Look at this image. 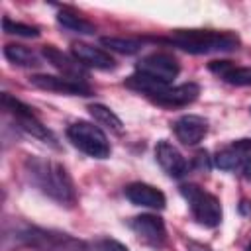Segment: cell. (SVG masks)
<instances>
[{
	"label": "cell",
	"mask_w": 251,
	"mask_h": 251,
	"mask_svg": "<svg viewBox=\"0 0 251 251\" xmlns=\"http://www.w3.org/2000/svg\"><path fill=\"white\" fill-rule=\"evenodd\" d=\"M192 251H210V249H204V247H194Z\"/></svg>",
	"instance_id": "26"
},
{
	"label": "cell",
	"mask_w": 251,
	"mask_h": 251,
	"mask_svg": "<svg viewBox=\"0 0 251 251\" xmlns=\"http://www.w3.org/2000/svg\"><path fill=\"white\" fill-rule=\"evenodd\" d=\"M155 159L157 163L163 167V171L169 175V176H182L186 171H188V163L186 159L182 157V153L169 141L161 139L157 145H155Z\"/></svg>",
	"instance_id": "9"
},
{
	"label": "cell",
	"mask_w": 251,
	"mask_h": 251,
	"mask_svg": "<svg viewBox=\"0 0 251 251\" xmlns=\"http://www.w3.org/2000/svg\"><path fill=\"white\" fill-rule=\"evenodd\" d=\"M67 137L71 139V143L76 149H80L88 157L106 159L110 155V143H108L104 131L90 122L78 120V122L71 124L67 129Z\"/></svg>",
	"instance_id": "3"
},
{
	"label": "cell",
	"mask_w": 251,
	"mask_h": 251,
	"mask_svg": "<svg viewBox=\"0 0 251 251\" xmlns=\"http://www.w3.org/2000/svg\"><path fill=\"white\" fill-rule=\"evenodd\" d=\"M129 226L151 247H157L159 249L167 241V229H165V224H163V220L159 216L141 214V216H135Z\"/></svg>",
	"instance_id": "8"
},
{
	"label": "cell",
	"mask_w": 251,
	"mask_h": 251,
	"mask_svg": "<svg viewBox=\"0 0 251 251\" xmlns=\"http://www.w3.org/2000/svg\"><path fill=\"white\" fill-rule=\"evenodd\" d=\"M2 106L16 118V122H18V126L24 129V131H27L29 135H33V137H39V139H43V141H49V143H53L55 145V137H53V133L37 120V116L31 112V108L29 106H25L24 102H20L18 98H14V96H10L8 92H4L2 94Z\"/></svg>",
	"instance_id": "5"
},
{
	"label": "cell",
	"mask_w": 251,
	"mask_h": 251,
	"mask_svg": "<svg viewBox=\"0 0 251 251\" xmlns=\"http://www.w3.org/2000/svg\"><path fill=\"white\" fill-rule=\"evenodd\" d=\"M29 82L37 88L43 90H51V92H61V94H69V96H90L92 90L88 84L80 82V80H73L67 76H51V75H33L29 78Z\"/></svg>",
	"instance_id": "7"
},
{
	"label": "cell",
	"mask_w": 251,
	"mask_h": 251,
	"mask_svg": "<svg viewBox=\"0 0 251 251\" xmlns=\"http://www.w3.org/2000/svg\"><path fill=\"white\" fill-rule=\"evenodd\" d=\"M180 192L188 200L190 212L198 224L206 227H216L222 222V206L214 194L202 190L196 184H182Z\"/></svg>",
	"instance_id": "4"
},
{
	"label": "cell",
	"mask_w": 251,
	"mask_h": 251,
	"mask_svg": "<svg viewBox=\"0 0 251 251\" xmlns=\"http://www.w3.org/2000/svg\"><path fill=\"white\" fill-rule=\"evenodd\" d=\"M88 251H129L124 243L116 241V239H110V237H104V239H96L88 245Z\"/></svg>",
	"instance_id": "23"
},
{
	"label": "cell",
	"mask_w": 251,
	"mask_h": 251,
	"mask_svg": "<svg viewBox=\"0 0 251 251\" xmlns=\"http://www.w3.org/2000/svg\"><path fill=\"white\" fill-rule=\"evenodd\" d=\"M208 69L227 84H233V86L251 84V67H235L231 61H212Z\"/></svg>",
	"instance_id": "15"
},
{
	"label": "cell",
	"mask_w": 251,
	"mask_h": 251,
	"mask_svg": "<svg viewBox=\"0 0 251 251\" xmlns=\"http://www.w3.org/2000/svg\"><path fill=\"white\" fill-rule=\"evenodd\" d=\"M247 251H251V243H249V245H247Z\"/></svg>",
	"instance_id": "27"
},
{
	"label": "cell",
	"mask_w": 251,
	"mask_h": 251,
	"mask_svg": "<svg viewBox=\"0 0 251 251\" xmlns=\"http://www.w3.org/2000/svg\"><path fill=\"white\" fill-rule=\"evenodd\" d=\"M173 129H175V135L178 137L180 143L184 145H196L198 141H202V137L206 135L208 131V122L200 116H182L178 118L175 124H173Z\"/></svg>",
	"instance_id": "12"
},
{
	"label": "cell",
	"mask_w": 251,
	"mask_h": 251,
	"mask_svg": "<svg viewBox=\"0 0 251 251\" xmlns=\"http://www.w3.org/2000/svg\"><path fill=\"white\" fill-rule=\"evenodd\" d=\"M2 27H4L6 33H14V35H22V37H37L39 35L37 27L25 25V24H20V22H12L10 18L2 20Z\"/></svg>",
	"instance_id": "22"
},
{
	"label": "cell",
	"mask_w": 251,
	"mask_h": 251,
	"mask_svg": "<svg viewBox=\"0 0 251 251\" xmlns=\"http://www.w3.org/2000/svg\"><path fill=\"white\" fill-rule=\"evenodd\" d=\"M126 198L135 204V206H145V208H153V210H163L165 204H167V198L165 194L151 186V184H145V182H131L126 186Z\"/></svg>",
	"instance_id": "10"
},
{
	"label": "cell",
	"mask_w": 251,
	"mask_h": 251,
	"mask_svg": "<svg viewBox=\"0 0 251 251\" xmlns=\"http://www.w3.org/2000/svg\"><path fill=\"white\" fill-rule=\"evenodd\" d=\"M126 86L131 88V90L143 92V94H147L149 98L155 96V94H159L161 90L169 88V84H165V82H161V80H157V78H153V76H147V75H143V73H135V75L127 76V78H126Z\"/></svg>",
	"instance_id": "16"
},
{
	"label": "cell",
	"mask_w": 251,
	"mask_h": 251,
	"mask_svg": "<svg viewBox=\"0 0 251 251\" xmlns=\"http://www.w3.org/2000/svg\"><path fill=\"white\" fill-rule=\"evenodd\" d=\"M214 161H216V165H218L220 169H224V171H233L235 167H241V163L245 161V155H243L241 151H237L235 147H227V149L220 151Z\"/></svg>",
	"instance_id": "21"
},
{
	"label": "cell",
	"mask_w": 251,
	"mask_h": 251,
	"mask_svg": "<svg viewBox=\"0 0 251 251\" xmlns=\"http://www.w3.org/2000/svg\"><path fill=\"white\" fill-rule=\"evenodd\" d=\"M73 55L78 63L94 67V69H114L116 61L112 59L110 53H106L100 47L88 45V43H73Z\"/></svg>",
	"instance_id": "14"
},
{
	"label": "cell",
	"mask_w": 251,
	"mask_h": 251,
	"mask_svg": "<svg viewBox=\"0 0 251 251\" xmlns=\"http://www.w3.org/2000/svg\"><path fill=\"white\" fill-rule=\"evenodd\" d=\"M137 73H143L147 76H153L165 84H169L171 80L176 78L180 67L176 63L175 57L167 55V53H153V55H147L143 57L139 63H137Z\"/></svg>",
	"instance_id": "6"
},
{
	"label": "cell",
	"mask_w": 251,
	"mask_h": 251,
	"mask_svg": "<svg viewBox=\"0 0 251 251\" xmlns=\"http://www.w3.org/2000/svg\"><path fill=\"white\" fill-rule=\"evenodd\" d=\"M25 169H27L31 182L43 194H47L53 200L67 204V206L75 204V200H76L75 184H73V178L69 176L67 169L61 163L41 159V157H29L25 161Z\"/></svg>",
	"instance_id": "1"
},
{
	"label": "cell",
	"mask_w": 251,
	"mask_h": 251,
	"mask_svg": "<svg viewBox=\"0 0 251 251\" xmlns=\"http://www.w3.org/2000/svg\"><path fill=\"white\" fill-rule=\"evenodd\" d=\"M100 41L108 49H112L116 53H122V55H133V53H137L141 49V41L131 39V37H110V35H106Z\"/></svg>",
	"instance_id": "20"
},
{
	"label": "cell",
	"mask_w": 251,
	"mask_h": 251,
	"mask_svg": "<svg viewBox=\"0 0 251 251\" xmlns=\"http://www.w3.org/2000/svg\"><path fill=\"white\" fill-rule=\"evenodd\" d=\"M200 94V86L196 82H184L173 88H165L159 94L151 96L153 102L161 104V106H169V108H176V106H186L190 102H194Z\"/></svg>",
	"instance_id": "11"
},
{
	"label": "cell",
	"mask_w": 251,
	"mask_h": 251,
	"mask_svg": "<svg viewBox=\"0 0 251 251\" xmlns=\"http://www.w3.org/2000/svg\"><path fill=\"white\" fill-rule=\"evenodd\" d=\"M57 22H59L63 27H67V29H71V31H76V33L90 35V33L96 31L94 24H90L88 20H84V18H80V16H76L75 12H69V10H61V12L57 14Z\"/></svg>",
	"instance_id": "19"
},
{
	"label": "cell",
	"mask_w": 251,
	"mask_h": 251,
	"mask_svg": "<svg viewBox=\"0 0 251 251\" xmlns=\"http://www.w3.org/2000/svg\"><path fill=\"white\" fill-rule=\"evenodd\" d=\"M88 112H90V116L100 124V126H104V127H108L110 131H114V133H122L124 131V124H122V120L114 114V110H110L108 106H104V104H90L88 106Z\"/></svg>",
	"instance_id": "17"
},
{
	"label": "cell",
	"mask_w": 251,
	"mask_h": 251,
	"mask_svg": "<svg viewBox=\"0 0 251 251\" xmlns=\"http://www.w3.org/2000/svg\"><path fill=\"white\" fill-rule=\"evenodd\" d=\"M4 57L18 67H37L39 65V59L33 51H29L24 45H16V43H10L4 47Z\"/></svg>",
	"instance_id": "18"
},
{
	"label": "cell",
	"mask_w": 251,
	"mask_h": 251,
	"mask_svg": "<svg viewBox=\"0 0 251 251\" xmlns=\"http://www.w3.org/2000/svg\"><path fill=\"white\" fill-rule=\"evenodd\" d=\"M43 57H45L47 63H51L57 71H61L63 76L84 82L86 73H84V69H82V63H78L76 59H71L67 53L55 49L53 45H45V47H43Z\"/></svg>",
	"instance_id": "13"
},
{
	"label": "cell",
	"mask_w": 251,
	"mask_h": 251,
	"mask_svg": "<svg viewBox=\"0 0 251 251\" xmlns=\"http://www.w3.org/2000/svg\"><path fill=\"white\" fill-rule=\"evenodd\" d=\"M241 175L243 178L251 180V157H245V161L241 163Z\"/></svg>",
	"instance_id": "24"
},
{
	"label": "cell",
	"mask_w": 251,
	"mask_h": 251,
	"mask_svg": "<svg viewBox=\"0 0 251 251\" xmlns=\"http://www.w3.org/2000/svg\"><path fill=\"white\" fill-rule=\"evenodd\" d=\"M176 47L194 53L206 55L214 51H233L239 45V37L231 31H214V29H176L169 37Z\"/></svg>",
	"instance_id": "2"
},
{
	"label": "cell",
	"mask_w": 251,
	"mask_h": 251,
	"mask_svg": "<svg viewBox=\"0 0 251 251\" xmlns=\"http://www.w3.org/2000/svg\"><path fill=\"white\" fill-rule=\"evenodd\" d=\"M239 212L241 214H251V202L249 200H241V204H239Z\"/></svg>",
	"instance_id": "25"
}]
</instances>
